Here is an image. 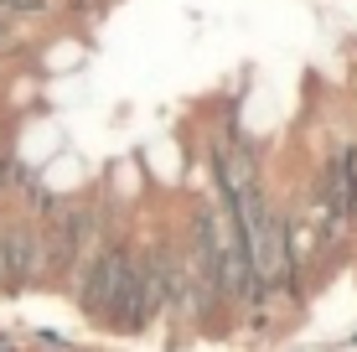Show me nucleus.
Listing matches in <instances>:
<instances>
[{"instance_id": "39448f33", "label": "nucleus", "mask_w": 357, "mask_h": 352, "mask_svg": "<svg viewBox=\"0 0 357 352\" xmlns=\"http://www.w3.org/2000/svg\"><path fill=\"white\" fill-rule=\"evenodd\" d=\"M16 181H26V171L16 166V155H0V192L16 187Z\"/></svg>"}, {"instance_id": "20e7f679", "label": "nucleus", "mask_w": 357, "mask_h": 352, "mask_svg": "<svg viewBox=\"0 0 357 352\" xmlns=\"http://www.w3.org/2000/svg\"><path fill=\"white\" fill-rule=\"evenodd\" d=\"M42 254H47V244L31 234L26 223H10L6 228V238H0V275H6L10 285H26V280H36L42 275Z\"/></svg>"}, {"instance_id": "f03ea898", "label": "nucleus", "mask_w": 357, "mask_h": 352, "mask_svg": "<svg viewBox=\"0 0 357 352\" xmlns=\"http://www.w3.org/2000/svg\"><path fill=\"white\" fill-rule=\"evenodd\" d=\"M125 259H130V244H98V254L83 264L78 306L89 311L93 321H104L109 306H114V290H119V275H125Z\"/></svg>"}, {"instance_id": "f257e3e1", "label": "nucleus", "mask_w": 357, "mask_h": 352, "mask_svg": "<svg viewBox=\"0 0 357 352\" xmlns=\"http://www.w3.org/2000/svg\"><path fill=\"white\" fill-rule=\"evenodd\" d=\"M316 217H321L326 238L357 217V151H342L321 176V197H316Z\"/></svg>"}, {"instance_id": "423d86ee", "label": "nucleus", "mask_w": 357, "mask_h": 352, "mask_svg": "<svg viewBox=\"0 0 357 352\" xmlns=\"http://www.w3.org/2000/svg\"><path fill=\"white\" fill-rule=\"evenodd\" d=\"M0 352H21V342L16 337H0Z\"/></svg>"}, {"instance_id": "7ed1b4c3", "label": "nucleus", "mask_w": 357, "mask_h": 352, "mask_svg": "<svg viewBox=\"0 0 357 352\" xmlns=\"http://www.w3.org/2000/svg\"><path fill=\"white\" fill-rule=\"evenodd\" d=\"M93 228H98V208L93 202H78V208L57 213V249H52V264L57 270H78L83 254L93 244Z\"/></svg>"}]
</instances>
